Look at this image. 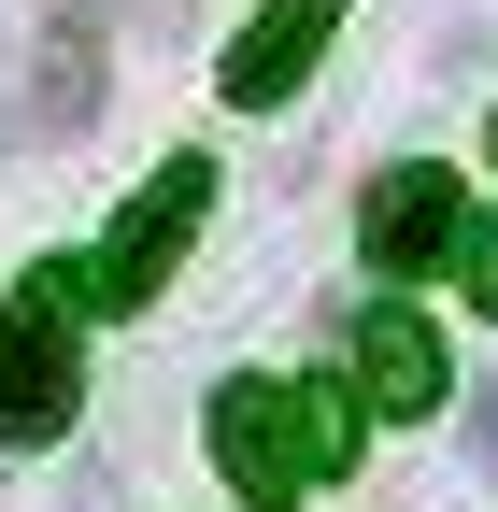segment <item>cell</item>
<instances>
[{
    "instance_id": "52a82bcc",
    "label": "cell",
    "mask_w": 498,
    "mask_h": 512,
    "mask_svg": "<svg viewBox=\"0 0 498 512\" xmlns=\"http://www.w3.org/2000/svg\"><path fill=\"white\" fill-rule=\"evenodd\" d=\"M86 114H100V43H86V29H57V43H43V72H29V128H43V143H72Z\"/></svg>"
},
{
    "instance_id": "8992f818",
    "label": "cell",
    "mask_w": 498,
    "mask_h": 512,
    "mask_svg": "<svg viewBox=\"0 0 498 512\" xmlns=\"http://www.w3.org/2000/svg\"><path fill=\"white\" fill-rule=\"evenodd\" d=\"M356 384H370V413H442V328H427V313H370V328H356Z\"/></svg>"
},
{
    "instance_id": "ba28073f",
    "label": "cell",
    "mask_w": 498,
    "mask_h": 512,
    "mask_svg": "<svg viewBox=\"0 0 498 512\" xmlns=\"http://www.w3.org/2000/svg\"><path fill=\"white\" fill-rule=\"evenodd\" d=\"M456 256H470V299H484V313H498V228H470V242H456Z\"/></svg>"
},
{
    "instance_id": "9c48e42d",
    "label": "cell",
    "mask_w": 498,
    "mask_h": 512,
    "mask_svg": "<svg viewBox=\"0 0 498 512\" xmlns=\"http://www.w3.org/2000/svg\"><path fill=\"white\" fill-rule=\"evenodd\" d=\"M484 484H498V384H484Z\"/></svg>"
},
{
    "instance_id": "3957f363",
    "label": "cell",
    "mask_w": 498,
    "mask_h": 512,
    "mask_svg": "<svg viewBox=\"0 0 498 512\" xmlns=\"http://www.w3.org/2000/svg\"><path fill=\"white\" fill-rule=\"evenodd\" d=\"M86 399V370H72V285L29 271V299H0V441H57Z\"/></svg>"
},
{
    "instance_id": "7a4b0ae2",
    "label": "cell",
    "mask_w": 498,
    "mask_h": 512,
    "mask_svg": "<svg viewBox=\"0 0 498 512\" xmlns=\"http://www.w3.org/2000/svg\"><path fill=\"white\" fill-rule=\"evenodd\" d=\"M200 214H214V171H200V157H171L143 200L114 214V242L86 256V271H57V285H72L86 313H143V299H157V271L185 256V228H200Z\"/></svg>"
},
{
    "instance_id": "277c9868",
    "label": "cell",
    "mask_w": 498,
    "mask_h": 512,
    "mask_svg": "<svg viewBox=\"0 0 498 512\" xmlns=\"http://www.w3.org/2000/svg\"><path fill=\"white\" fill-rule=\"evenodd\" d=\"M356 242H370V271H442V256L470 242V214H456V171H385L370 185V214H356Z\"/></svg>"
},
{
    "instance_id": "6da1fadb",
    "label": "cell",
    "mask_w": 498,
    "mask_h": 512,
    "mask_svg": "<svg viewBox=\"0 0 498 512\" xmlns=\"http://www.w3.org/2000/svg\"><path fill=\"white\" fill-rule=\"evenodd\" d=\"M214 470L257 498V512H299L314 484L356 470V399L342 384H285V370H242L214 399Z\"/></svg>"
},
{
    "instance_id": "5b68a950",
    "label": "cell",
    "mask_w": 498,
    "mask_h": 512,
    "mask_svg": "<svg viewBox=\"0 0 498 512\" xmlns=\"http://www.w3.org/2000/svg\"><path fill=\"white\" fill-rule=\"evenodd\" d=\"M328 29H342V0H257V29L228 43V100H242V114H271V100L328 57Z\"/></svg>"
}]
</instances>
